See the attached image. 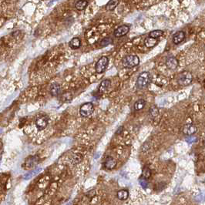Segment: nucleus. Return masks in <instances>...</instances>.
Segmentation results:
<instances>
[{
  "mask_svg": "<svg viewBox=\"0 0 205 205\" xmlns=\"http://www.w3.org/2000/svg\"><path fill=\"white\" fill-rule=\"evenodd\" d=\"M151 80V75L149 72H143L137 77L136 82V88L143 90L150 84Z\"/></svg>",
  "mask_w": 205,
  "mask_h": 205,
  "instance_id": "nucleus-1",
  "label": "nucleus"
},
{
  "mask_svg": "<svg viewBox=\"0 0 205 205\" xmlns=\"http://www.w3.org/2000/svg\"><path fill=\"white\" fill-rule=\"evenodd\" d=\"M140 63V58L136 55L126 56L122 60V64L125 68H134Z\"/></svg>",
  "mask_w": 205,
  "mask_h": 205,
  "instance_id": "nucleus-2",
  "label": "nucleus"
},
{
  "mask_svg": "<svg viewBox=\"0 0 205 205\" xmlns=\"http://www.w3.org/2000/svg\"><path fill=\"white\" fill-rule=\"evenodd\" d=\"M193 80V76L191 72L184 71L180 74L177 77V83L180 86H187L191 83Z\"/></svg>",
  "mask_w": 205,
  "mask_h": 205,
  "instance_id": "nucleus-3",
  "label": "nucleus"
},
{
  "mask_svg": "<svg viewBox=\"0 0 205 205\" xmlns=\"http://www.w3.org/2000/svg\"><path fill=\"white\" fill-rule=\"evenodd\" d=\"M108 63H109V59H108V57H107V56H102L96 63V72L97 73H102L107 68Z\"/></svg>",
  "mask_w": 205,
  "mask_h": 205,
  "instance_id": "nucleus-4",
  "label": "nucleus"
},
{
  "mask_svg": "<svg viewBox=\"0 0 205 205\" xmlns=\"http://www.w3.org/2000/svg\"><path fill=\"white\" fill-rule=\"evenodd\" d=\"M94 111V107L92 102H86L81 106L79 109V113L82 117H86L90 116Z\"/></svg>",
  "mask_w": 205,
  "mask_h": 205,
  "instance_id": "nucleus-5",
  "label": "nucleus"
},
{
  "mask_svg": "<svg viewBox=\"0 0 205 205\" xmlns=\"http://www.w3.org/2000/svg\"><path fill=\"white\" fill-rule=\"evenodd\" d=\"M49 124V117L47 116H43L36 119V125L39 130H43Z\"/></svg>",
  "mask_w": 205,
  "mask_h": 205,
  "instance_id": "nucleus-6",
  "label": "nucleus"
},
{
  "mask_svg": "<svg viewBox=\"0 0 205 205\" xmlns=\"http://www.w3.org/2000/svg\"><path fill=\"white\" fill-rule=\"evenodd\" d=\"M182 131H183V134H185V135L191 136V135L196 134V132L198 131V128H197V126L193 125V124H185L183 127Z\"/></svg>",
  "mask_w": 205,
  "mask_h": 205,
  "instance_id": "nucleus-7",
  "label": "nucleus"
},
{
  "mask_svg": "<svg viewBox=\"0 0 205 205\" xmlns=\"http://www.w3.org/2000/svg\"><path fill=\"white\" fill-rule=\"evenodd\" d=\"M130 31V27L126 25H123L121 26L118 27L116 30L114 31V35L115 37L119 38V37H122V36H125L126 34L128 33V32Z\"/></svg>",
  "mask_w": 205,
  "mask_h": 205,
  "instance_id": "nucleus-8",
  "label": "nucleus"
},
{
  "mask_svg": "<svg viewBox=\"0 0 205 205\" xmlns=\"http://www.w3.org/2000/svg\"><path fill=\"white\" fill-rule=\"evenodd\" d=\"M166 67L168 68L170 70H174L176 69L178 67V60H176V58H175L174 56H171V57L167 58V60H166Z\"/></svg>",
  "mask_w": 205,
  "mask_h": 205,
  "instance_id": "nucleus-9",
  "label": "nucleus"
},
{
  "mask_svg": "<svg viewBox=\"0 0 205 205\" xmlns=\"http://www.w3.org/2000/svg\"><path fill=\"white\" fill-rule=\"evenodd\" d=\"M185 39V33L183 31L176 32L173 36V43L175 45H178L181 43H182Z\"/></svg>",
  "mask_w": 205,
  "mask_h": 205,
  "instance_id": "nucleus-10",
  "label": "nucleus"
},
{
  "mask_svg": "<svg viewBox=\"0 0 205 205\" xmlns=\"http://www.w3.org/2000/svg\"><path fill=\"white\" fill-rule=\"evenodd\" d=\"M117 160H115L114 158L111 157H108L106 159L105 162H104V167L105 168L108 170H113L114 169L116 166H117Z\"/></svg>",
  "mask_w": 205,
  "mask_h": 205,
  "instance_id": "nucleus-11",
  "label": "nucleus"
},
{
  "mask_svg": "<svg viewBox=\"0 0 205 205\" xmlns=\"http://www.w3.org/2000/svg\"><path fill=\"white\" fill-rule=\"evenodd\" d=\"M110 84H111V81L110 79H104L101 82L100 86H99V92L100 93H104L105 91H107L109 89V87L110 86Z\"/></svg>",
  "mask_w": 205,
  "mask_h": 205,
  "instance_id": "nucleus-12",
  "label": "nucleus"
},
{
  "mask_svg": "<svg viewBox=\"0 0 205 205\" xmlns=\"http://www.w3.org/2000/svg\"><path fill=\"white\" fill-rule=\"evenodd\" d=\"M69 47L73 49V50H77L80 47L81 45V41L79 39V38L77 37H75V38H73L71 40L69 41Z\"/></svg>",
  "mask_w": 205,
  "mask_h": 205,
  "instance_id": "nucleus-13",
  "label": "nucleus"
},
{
  "mask_svg": "<svg viewBox=\"0 0 205 205\" xmlns=\"http://www.w3.org/2000/svg\"><path fill=\"white\" fill-rule=\"evenodd\" d=\"M60 92H61V88H60V86L57 83H53V84H51V86H50V93L52 95H60Z\"/></svg>",
  "mask_w": 205,
  "mask_h": 205,
  "instance_id": "nucleus-14",
  "label": "nucleus"
},
{
  "mask_svg": "<svg viewBox=\"0 0 205 205\" xmlns=\"http://www.w3.org/2000/svg\"><path fill=\"white\" fill-rule=\"evenodd\" d=\"M146 106V101L143 99H140V100H136L134 105V109L135 111H139L141 110L142 109L145 107Z\"/></svg>",
  "mask_w": 205,
  "mask_h": 205,
  "instance_id": "nucleus-15",
  "label": "nucleus"
},
{
  "mask_svg": "<svg viewBox=\"0 0 205 205\" xmlns=\"http://www.w3.org/2000/svg\"><path fill=\"white\" fill-rule=\"evenodd\" d=\"M157 43V39L152 38V37H147V38L145 39L144 40V45H146V47L147 48H152L153 46H155Z\"/></svg>",
  "mask_w": 205,
  "mask_h": 205,
  "instance_id": "nucleus-16",
  "label": "nucleus"
},
{
  "mask_svg": "<svg viewBox=\"0 0 205 205\" xmlns=\"http://www.w3.org/2000/svg\"><path fill=\"white\" fill-rule=\"evenodd\" d=\"M119 0H110L106 5V9L108 11H113L119 5Z\"/></svg>",
  "mask_w": 205,
  "mask_h": 205,
  "instance_id": "nucleus-17",
  "label": "nucleus"
},
{
  "mask_svg": "<svg viewBox=\"0 0 205 205\" xmlns=\"http://www.w3.org/2000/svg\"><path fill=\"white\" fill-rule=\"evenodd\" d=\"M87 5H88V2L86 0H79L76 3L75 8L79 11H83L87 7Z\"/></svg>",
  "mask_w": 205,
  "mask_h": 205,
  "instance_id": "nucleus-18",
  "label": "nucleus"
},
{
  "mask_svg": "<svg viewBox=\"0 0 205 205\" xmlns=\"http://www.w3.org/2000/svg\"><path fill=\"white\" fill-rule=\"evenodd\" d=\"M129 197V191L125 189L120 190L117 192V198L120 200H126Z\"/></svg>",
  "mask_w": 205,
  "mask_h": 205,
  "instance_id": "nucleus-19",
  "label": "nucleus"
},
{
  "mask_svg": "<svg viewBox=\"0 0 205 205\" xmlns=\"http://www.w3.org/2000/svg\"><path fill=\"white\" fill-rule=\"evenodd\" d=\"M149 115L151 118H155L159 115V109L156 105H152L149 109Z\"/></svg>",
  "mask_w": 205,
  "mask_h": 205,
  "instance_id": "nucleus-20",
  "label": "nucleus"
},
{
  "mask_svg": "<svg viewBox=\"0 0 205 205\" xmlns=\"http://www.w3.org/2000/svg\"><path fill=\"white\" fill-rule=\"evenodd\" d=\"M163 34H164V31L160 30V29H157V30H153V31L150 32V34H149V36L152 37V38L157 39L162 36Z\"/></svg>",
  "mask_w": 205,
  "mask_h": 205,
  "instance_id": "nucleus-21",
  "label": "nucleus"
},
{
  "mask_svg": "<svg viewBox=\"0 0 205 205\" xmlns=\"http://www.w3.org/2000/svg\"><path fill=\"white\" fill-rule=\"evenodd\" d=\"M37 158L35 157H29V160H27L26 163V166L27 168H29V167H32L33 166L37 164Z\"/></svg>",
  "mask_w": 205,
  "mask_h": 205,
  "instance_id": "nucleus-22",
  "label": "nucleus"
},
{
  "mask_svg": "<svg viewBox=\"0 0 205 205\" xmlns=\"http://www.w3.org/2000/svg\"><path fill=\"white\" fill-rule=\"evenodd\" d=\"M142 175H143V177H144V178L146 179L149 178V177L151 176V170H150V168H148V167L143 168Z\"/></svg>",
  "mask_w": 205,
  "mask_h": 205,
  "instance_id": "nucleus-23",
  "label": "nucleus"
},
{
  "mask_svg": "<svg viewBox=\"0 0 205 205\" xmlns=\"http://www.w3.org/2000/svg\"><path fill=\"white\" fill-rule=\"evenodd\" d=\"M147 179L144 178V177H143V178H141L140 179V184H141V186L143 187V188L146 189L148 187V185H149V183H148V181H147Z\"/></svg>",
  "mask_w": 205,
  "mask_h": 205,
  "instance_id": "nucleus-24",
  "label": "nucleus"
},
{
  "mask_svg": "<svg viewBox=\"0 0 205 205\" xmlns=\"http://www.w3.org/2000/svg\"><path fill=\"white\" fill-rule=\"evenodd\" d=\"M112 43V40H111V39L110 38H105L103 39L102 41H101V43H100V45H102V46H106V45H109L110 43Z\"/></svg>",
  "mask_w": 205,
  "mask_h": 205,
  "instance_id": "nucleus-25",
  "label": "nucleus"
},
{
  "mask_svg": "<svg viewBox=\"0 0 205 205\" xmlns=\"http://www.w3.org/2000/svg\"><path fill=\"white\" fill-rule=\"evenodd\" d=\"M186 141L188 143H194V142H196V141H197V138H196V137H193V136H191V137H188V138H187Z\"/></svg>",
  "mask_w": 205,
  "mask_h": 205,
  "instance_id": "nucleus-26",
  "label": "nucleus"
},
{
  "mask_svg": "<svg viewBox=\"0 0 205 205\" xmlns=\"http://www.w3.org/2000/svg\"><path fill=\"white\" fill-rule=\"evenodd\" d=\"M122 130H123V126H120V127H119V129H118L117 130V134H120V133H121Z\"/></svg>",
  "mask_w": 205,
  "mask_h": 205,
  "instance_id": "nucleus-27",
  "label": "nucleus"
}]
</instances>
